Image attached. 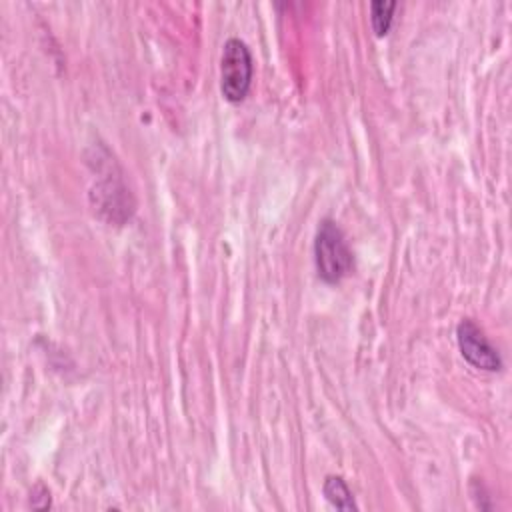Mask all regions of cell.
<instances>
[{
  "label": "cell",
  "instance_id": "obj_1",
  "mask_svg": "<svg viewBox=\"0 0 512 512\" xmlns=\"http://www.w3.org/2000/svg\"><path fill=\"white\" fill-rule=\"evenodd\" d=\"M314 262L318 276L328 284L340 282L352 270V250L342 228L330 218L322 220L318 226L314 240Z\"/></svg>",
  "mask_w": 512,
  "mask_h": 512
},
{
  "label": "cell",
  "instance_id": "obj_2",
  "mask_svg": "<svg viewBox=\"0 0 512 512\" xmlns=\"http://www.w3.org/2000/svg\"><path fill=\"white\" fill-rule=\"evenodd\" d=\"M252 54L240 38H228L220 58V90L228 102H242L252 84Z\"/></svg>",
  "mask_w": 512,
  "mask_h": 512
},
{
  "label": "cell",
  "instance_id": "obj_3",
  "mask_svg": "<svg viewBox=\"0 0 512 512\" xmlns=\"http://www.w3.org/2000/svg\"><path fill=\"white\" fill-rule=\"evenodd\" d=\"M456 340H458L460 354L474 368H480L486 372H496L502 368V358L498 350L488 342V338L484 336V332L474 320L464 318L458 324Z\"/></svg>",
  "mask_w": 512,
  "mask_h": 512
},
{
  "label": "cell",
  "instance_id": "obj_4",
  "mask_svg": "<svg viewBox=\"0 0 512 512\" xmlns=\"http://www.w3.org/2000/svg\"><path fill=\"white\" fill-rule=\"evenodd\" d=\"M322 492H324L326 500L334 508H338V510H358V506L354 502V496H352L348 484L344 482V478H340V476H326Z\"/></svg>",
  "mask_w": 512,
  "mask_h": 512
},
{
  "label": "cell",
  "instance_id": "obj_5",
  "mask_svg": "<svg viewBox=\"0 0 512 512\" xmlns=\"http://www.w3.org/2000/svg\"><path fill=\"white\" fill-rule=\"evenodd\" d=\"M396 2H372L370 4V20L372 28L378 36H384L392 24V12L396 10Z\"/></svg>",
  "mask_w": 512,
  "mask_h": 512
}]
</instances>
